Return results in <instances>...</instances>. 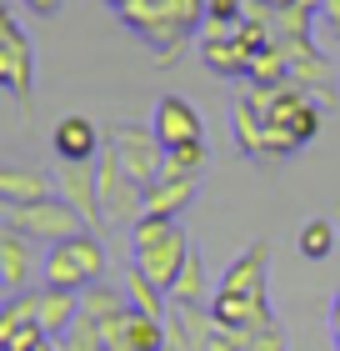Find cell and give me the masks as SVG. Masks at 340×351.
<instances>
[{
    "instance_id": "cell-1",
    "label": "cell",
    "mask_w": 340,
    "mask_h": 351,
    "mask_svg": "<svg viewBox=\"0 0 340 351\" xmlns=\"http://www.w3.org/2000/svg\"><path fill=\"white\" fill-rule=\"evenodd\" d=\"M131 246H135V261L131 266H140L145 276H151L155 286H166V291L175 286V276H181V266L190 256V236H185L181 221L151 216V211L131 226Z\"/></svg>"
},
{
    "instance_id": "cell-2",
    "label": "cell",
    "mask_w": 340,
    "mask_h": 351,
    "mask_svg": "<svg viewBox=\"0 0 340 351\" xmlns=\"http://www.w3.org/2000/svg\"><path fill=\"white\" fill-rule=\"evenodd\" d=\"M51 256L40 261L45 286H66V291H86V286L105 281V246L95 231H80L60 246H45Z\"/></svg>"
},
{
    "instance_id": "cell-3",
    "label": "cell",
    "mask_w": 340,
    "mask_h": 351,
    "mask_svg": "<svg viewBox=\"0 0 340 351\" xmlns=\"http://www.w3.org/2000/svg\"><path fill=\"white\" fill-rule=\"evenodd\" d=\"M105 151L116 156V161L125 166V176L140 186H155L160 171H166V141L155 136V125H135V121H120L105 131Z\"/></svg>"
},
{
    "instance_id": "cell-4",
    "label": "cell",
    "mask_w": 340,
    "mask_h": 351,
    "mask_svg": "<svg viewBox=\"0 0 340 351\" xmlns=\"http://www.w3.org/2000/svg\"><path fill=\"white\" fill-rule=\"evenodd\" d=\"M5 226L25 231L36 246H60V241H70V236L90 231V226H86V216H80L75 206H66L60 196L30 201V206H5Z\"/></svg>"
},
{
    "instance_id": "cell-5",
    "label": "cell",
    "mask_w": 340,
    "mask_h": 351,
    "mask_svg": "<svg viewBox=\"0 0 340 351\" xmlns=\"http://www.w3.org/2000/svg\"><path fill=\"white\" fill-rule=\"evenodd\" d=\"M0 86L21 106H30V90H36V51H30L21 15L5 10V5H0Z\"/></svg>"
},
{
    "instance_id": "cell-6",
    "label": "cell",
    "mask_w": 340,
    "mask_h": 351,
    "mask_svg": "<svg viewBox=\"0 0 340 351\" xmlns=\"http://www.w3.org/2000/svg\"><path fill=\"white\" fill-rule=\"evenodd\" d=\"M95 181H101V216H105V226H125V231H131L135 221L145 216V186L131 181L125 166L110 151L95 161Z\"/></svg>"
},
{
    "instance_id": "cell-7",
    "label": "cell",
    "mask_w": 340,
    "mask_h": 351,
    "mask_svg": "<svg viewBox=\"0 0 340 351\" xmlns=\"http://www.w3.org/2000/svg\"><path fill=\"white\" fill-rule=\"evenodd\" d=\"M215 291H235V296H270V241L255 236V241L240 251V256L225 266V276Z\"/></svg>"
},
{
    "instance_id": "cell-8",
    "label": "cell",
    "mask_w": 340,
    "mask_h": 351,
    "mask_svg": "<svg viewBox=\"0 0 340 351\" xmlns=\"http://www.w3.org/2000/svg\"><path fill=\"white\" fill-rule=\"evenodd\" d=\"M55 156L66 166H95L105 156V131L90 116H60L55 121Z\"/></svg>"
},
{
    "instance_id": "cell-9",
    "label": "cell",
    "mask_w": 340,
    "mask_h": 351,
    "mask_svg": "<svg viewBox=\"0 0 340 351\" xmlns=\"http://www.w3.org/2000/svg\"><path fill=\"white\" fill-rule=\"evenodd\" d=\"M151 125H155V136L166 141V151L190 146V141H205V121H200V110L190 106L185 95H160Z\"/></svg>"
},
{
    "instance_id": "cell-10",
    "label": "cell",
    "mask_w": 340,
    "mask_h": 351,
    "mask_svg": "<svg viewBox=\"0 0 340 351\" xmlns=\"http://www.w3.org/2000/svg\"><path fill=\"white\" fill-rule=\"evenodd\" d=\"M55 196L66 201V206H75V211L86 216V226H105L95 166H60V171H55Z\"/></svg>"
},
{
    "instance_id": "cell-11",
    "label": "cell",
    "mask_w": 340,
    "mask_h": 351,
    "mask_svg": "<svg viewBox=\"0 0 340 351\" xmlns=\"http://www.w3.org/2000/svg\"><path fill=\"white\" fill-rule=\"evenodd\" d=\"M36 241L15 226H0V291L5 296H21L25 281H30V266H36Z\"/></svg>"
},
{
    "instance_id": "cell-12",
    "label": "cell",
    "mask_w": 340,
    "mask_h": 351,
    "mask_svg": "<svg viewBox=\"0 0 340 351\" xmlns=\"http://www.w3.org/2000/svg\"><path fill=\"white\" fill-rule=\"evenodd\" d=\"M231 131H235V146L246 151L250 161H261V156H265V110L250 95V86L231 95Z\"/></svg>"
},
{
    "instance_id": "cell-13",
    "label": "cell",
    "mask_w": 340,
    "mask_h": 351,
    "mask_svg": "<svg viewBox=\"0 0 340 351\" xmlns=\"http://www.w3.org/2000/svg\"><path fill=\"white\" fill-rule=\"evenodd\" d=\"M200 196V176H181V171H160L155 186H145V211L151 216H181L190 201Z\"/></svg>"
},
{
    "instance_id": "cell-14",
    "label": "cell",
    "mask_w": 340,
    "mask_h": 351,
    "mask_svg": "<svg viewBox=\"0 0 340 351\" xmlns=\"http://www.w3.org/2000/svg\"><path fill=\"white\" fill-rule=\"evenodd\" d=\"M36 322L45 337H66V331L80 322V291H66V286H40L36 291Z\"/></svg>"
},
{
    "instance_id": "cell-15",
    "label": "cell",
    "mask_w": 340,
    "mask_h": 351,
    "mask_svg": "<svg viewBox=\"0 0 340 351\" xmlns=\"http://www.w3.org/2000/svg\"><path fill=\"white\" fill-rule=\"evenodd\" d=\"M45 196H55V176L30 171V166H0V201L5 206H30Z\"/></svg>"
},
{
    "instance_id": "cell-16",
    "label": "cell",
    "mask_w": 340,
    "mask_h": 351,
    "mask_svg": "<svg viewBox=\"0 0 340 351\" xmlns=\"http://www.w3.org/2000/svg\"><path fill=\"white\" fill-rule=\"evenodd\" d=\"M210 296H215L210 291V266L200 256V246H190L181 276H175V286H170V301L175 306H210Z\"/></svg>"
},
{
    "instance_id": "cell-17",
    "label": "cell",
    "mask_w": 340,
    "mask_h": 351,
    "mask_svg": "<svg viewBox=\"0 0 340 351\" xmlns=\"http://www.w3.org/2000/svg\"><path fill=\"white\" fill-rule=\"evenodd\" d=\"M131 311V291H120V286H110V281H95L80 291V316H90V322H116V316Z\"/></svg>"
},
{
    "instance_id": "cell-18",
    "label": "cell",
    "mask_w": 340,
    "mask_h": 351,
    "mask_svg": "<svg viewBox=\"0 0 340 351\" xmlns=\"http://www.w3.org/2000/svg\"><path fill=\"white\" fill-rule=\"evenodd\" d=\"M125 291H131V306H135V311L155 316V322H166V316H170V291H166V286H155L140 266L125 271Z\"/></svg>"
},
{
    "instance_id": "cell-19",
    "label": "cell",
    "mask_w": 340,
    "mask_h": 351,
    "mask_svg": "<svg viewBox=\"0 0 340 351\" xmlns=\"http://www.w3.org/2000/svg\"><path fill=\"white\" fill-rule=\"evenodd\" d=\"M250 86H290V56L280 51V45H261L255 51V60H250V75H246Z\"/></svg>"
},
{
    "instance_id": "cell-20",
    "label": "cell",
    "mask_w": 340,
    "mask_h": 351,
    "mask_svg": "<svg viewBox=\"0 0 340 351\" xmlns=\"http://www.w3.org/2000/svg\"><path fill=\"white\" fill-rule=\"evenodd\" d=\"M296 246H300V256H305V261H326L330 251H335V226H330L326 216L305 221L300 236H296Z\"/></svg>"
},
{
    "instance_id": "cell-21",
    "label": "cell",
    "mask_w": 340,
    "mask_h": 351,
    "mask_svg": "<svg viewBox=\"0 0 340 351\" xmlns=\"http://www.w3.org/2000/svg\"><path fill=\"white\" fill-rule=\"evenodd\" d=\"M210 161V151H205V141H190V146H175L166 156V171H181V176H200Z\"/></svg>"
},
{
    "instance_id": "cell-22",
    "label": "cell",
    "mask_w": 340,
    "mask_h": 351,
    "mask_svg": "<svg viewBox=\"0 0 340 351\" xmlns=\"http://www.w3.org/2000/svg\"><path fill=\"white\" fill-rule=\"evenodd\" d=\"M246 351H290V346H285L280 316H275V322H265L261 331H246Z\"/></svg>"
},
{
    "instance_id": "cell-23",
    "label": "cell",
    "mask_w": 340,
    "mask_h": 351,
    "mask_svg": "<svg viewBox=\"0 0 340 351\" xmlns=\"http://www.w3.org/2000/svg\"><path fill=\"white\" fill-rule=\"evenodd\" d=\"M40 341H45V331H40V322H36V316H30V322H21V326H15L5 341H0V351H36Z\"/></svg>"
},
{
    "instance_id": "cell-24",
    "label": "cell",
    "mask_w": 340,
    "mask_h": 351,
    "mask_svg": "<svg viewBox=\"0 0 340 351\" xmlns=\"http://www.w3.org/2000/svg\"><path fill=\"white\" fill-rule=\"evenodd\" d=\"M21 5H25L30 15H40V21H45V15H60V5H66V0H21Z\"/></svg>"
},
{
    "instance_id": "cell-25",
    "label": "cell",
    "mask_w": 340,
    "mask_h": 351,
    "mask_svg": "<svg viewBox=\"0 0 340 351\" xmlns=\"http://www.w3.org/2000/svg\"><path fill=\"white\" fill-rule=\"evenodd\" d=\"M326 322H330V341H335V351H340V291L330 296V316H326Z\"/></svg>"
},
{
    "instance_id": "cell-26",
    "label": "cell",
    "mask_w": 340,
    "mask_h": 351,
    "mask_svg": "<svg viewBox=\"0 0 340 351\" xmlns=\"http://www.w3.org/2000/svg\"><path fill=\"white\" fill-rule=\"evenodd\" d=\"M320 15H326V21L340 30V0H320Z\"/></svg>"
},
{
    "instance_id": "cell-27",
    "label": "cell",
    "mask_w": 340,
    "mask_h": 351,
    "mask_svg": "<svg viewBox=\"0 0 340 351\" xmlns=\"http://www.w3.org/2000/svg\"><path fill=\"white\" fill-rule=\"evenodd\" d=\"M250 5H255V10H265V15H270V10H285V5H296V0H250Z\"/></svg>"
},
{
    "instance_id": "cell-28",
    "label": "cell",
    "mask_w": 340,
    "mask_h": 351,
    "mask_svg": "<svg viewBox=\"0 0 340 351\" xmlns=\"http://www.w3.org/2000/svg\"><path fill=\"white\" fill-rule=\"evenodd\" d=\"M36 351H60V341H55V337H45V341H40Z\"/></svg>"
},
{
    "instance_id": "cell-29",
    "label": "cell",
    "mask_w": 340,
    "mask_h": 351,
    "mask_svg": "<svg viewBox=\"0 0 340 351\" xmlns=\"http://www.w3.org/2000/svg\"><path fill=\"white\" fill-rule=\"evenodd\" d=\"M160 351H185V346H181V341H170V337H166V346H160Z\"/></svg>"
},
{
    "instance_id": "cell-30",
    "label": "cell",
    "mask_w": 340,
    "mask_h": 351,
    "mask_svg": "<svg viewBox=\"0 0 340 351\" xmlns=\"http://www.w3.org/2000/svg\"><path fill=\"white\" fill-rule=\"evenodd\" d=\"M105 5H110V10H120V5H131V0H105Z\"/></svg>"
}]
</instances>
